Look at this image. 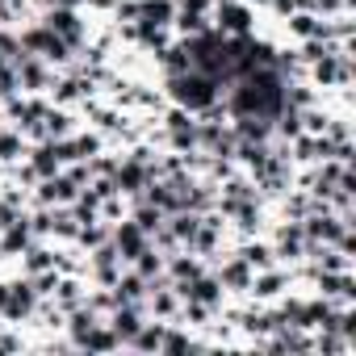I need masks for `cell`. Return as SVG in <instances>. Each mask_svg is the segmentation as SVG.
<instances>
[{
	"label": "cell",
	"instance_id": "6da1fadb",
	"mask_svg": "<svg viewBox=\"0 0 356 356\" xmlns=\"http://www.w3.org/2000/svg\"><path fill=\"white\" fill-rule=\"evenodd\" d=\"M134 327H138V323H134L130 314H126V318H117V335H134Z\"/></svg>",
	"mask_w": 356,
	"mask_h": 356
}]
</instances>
